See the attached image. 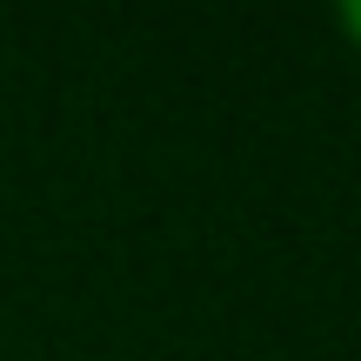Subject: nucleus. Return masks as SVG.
<instances>
[{"instance_id":"nucleus-1","label":"nucleus","mask_w":361,"mask_h":361,"mask_svg":"<svg viewBox=\"0 0 361 361\" xmlns=\"http://www.w3.org/2000/svg\"><path fill=\"white\" fill-rule=\"evenodd\" d=\"M335 20H341V34L361 47V0H341V13H335Z\"/></svg>"}]
</instances>
